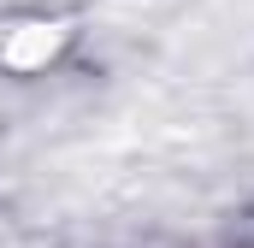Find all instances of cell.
Returning <instances> with one entry per match:
<instances>
[{"label": "cell", "instance_id": "cell-1", "mask_svg": "<svg viewBox=\"0 0 254 248\" xmlns=\"http://www.w3.org/2000/svg\"><path fill=\"white\" fill-rule=\"evenodd\" d=\"M65 30L60 24H18L12 36H6V48H0V60L12 65V71H42V65L60 54Z\"/></svg>", "mask_w": 254, "mask_h": 248}]
</instances>
